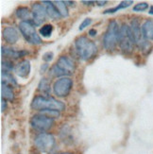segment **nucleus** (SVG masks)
Instances as JSON below:
<instances>
[{
	"label": "nucleus",
	"instance_id": "nucleus-5",
	"mask_svg": "<svg viewBox=\"0 0 153 154\" xmlns=\"http://www.w3.org/2000/svg\"><path fill=\"white\" fill-rule=\"evenodd\" d=\"M119 45L121 50L125 54H131L134 50L136 45L133 33L130 29V26L127 24H123L120 26L119 32Z\"/></svg>",
	"mask_w": 153,
	"mask_h": 154
},
{
	"label": "nucleus",
	"instance_id": "nucleus-23",
	"mask_svg": "<svg viewBox=\"0 0 153 154\" xmlns=\"http://www.w3.org/2000/svg\"><path fill=\"white\" fill-rule=\"evenodd\" d=\"M53 30H54V28H53V26L51 24H45L42 26L41 29H40L39 32L43 37L48 38L52 35Z\"/></svg>",
	"mask_w": 153,
	"mask_h": 154
},
{
	"label": "nucleus",
	"instance_id": "nucleus-16",
	"mask_svg": "<svg viewBox=\"0 0 153 154\" xmlns=\"http://www.w3.org/2000/svg\"><path fill=\"white\" fill-rule=\"evenodd\" d=\"M142 32L148 41H153V19H147L142 24Z\"/></svg>",
	"mask_w": 153,
	"mask_h": 154
},
{
	"label": "nucleus",
	"instance_id": "nucleus-20",
	"mask_svg": "<svg viewBox=\"0 0 153 154\" xmlns=\"http://www.w3.org/2000/svg\"><path fill=\"white\" fill-rule=\"evenodd\" d=\"M55 6L56 8L58 9L60 14H61L62 17H68L69 16V11H68V9H67V6H66L65 2L64 1H61V0H59V1H55Z\"/></svg>",
	"mask_w": 153,
	"mask_h": 154
},
{
	"label": "nucleus",
	"instance_id": "nucleus-17",
	"mask_svg": "<svg viewBox=\"0 0 153 154\" xmlns=\"http://www.w3.org/2000/svg\"><path fill=\"white\" fill-rule=\"evenodd\" d=\"M1 97L7 101L12 102L14 100V93L10 84L1 82Z\"/></svg>",
	"mask_w": 153,
	"mask_h": 154
},
{
	"label": "nucleus",
	"instance_id": "nucleus-31",
	"mask_svg": "<svg viewBox=\"0 0 153 154\" xmlns=\"http://www.w3.org/2000/svg\"><path fill=\"white\" fill-rule=\"evenodd\" d=\"M84 5H93V4H96V1H84V0H83V1H81Z\"/></svg>",
	"mask_w": 153,
	"mask_h": 154
},
{
	"label": "nucleus",
	"instance_id": "nucleus-2",
	"mask_svg": "<svg viewBox=\"0 0 153 154\" xmlns=\"http://www.w3.org/2000/svg\"><path fill=\"white\" fill-rule=\"evenodd\" d=\"M76 69L75 63L73 62V60L69 58L68 56H61L59 58L58 62L52 66L49 75L51 77H65V76H71L74 74Z\"/></svg>",
	"mask_w": 153,
	"mask_h": 154
},
{
	"label": "nucleus",
	"instance_id": "nucleus-28",
	"mask_svg": "<svg viewBox=\"0 0 153 154\" xmlns=\"http://www.w3.org/2000/svg\"><path fill=\"white\" fill-rule=\"evenodd\" d=\"M7 109V100L1 99V111L4 112Z\"/></svg>",
	"mask_w": 153,
	"mask_h": 154
},
{
	"label": "nucleus",
	"instance_id": "nucleus-22",
	"mask_svg": "<svg viewBox=\"0 0 153 154\" xmlns=\"http://www.w3.org/2000/svg\"><path fill=\"white\" fill-rule=\"evenodd\" d=\"M1 76H2V82L3 83H7V84H11V85H16V80L15 79L12 77V75L9 71H6V70H2L1 73Z\"/></svg>",
	"mask_w": 153,
	"mask_h": 154
},
{
	"label": "nucleus",
	"instance_id": "nucleus-27",
	"mask_svg": "<svg viewBox=\"0 0 153 154\" xmlns=\"http://www.w3.org/2000/svg\"><path fill=\"white\" fill-rule=\"evenodd\" d=\"M53 59H54V53H53L52 51H47L43 55V60L46 63L51 62Z\"/></svg>",
	"mask_w": 153,
	"mask_h": 154
},
{
	"label": "nucleus",
	"instance_id": "nucleus-15",
	"mask_svg": "<svg viewBox=\"0 0 153 154\" xmlns=\"http://www.w3.org/2000/svg\"><path fill=\"white\" fill-rule=\"evenodd\" d=\"M53 3L54 2H52V1H43L42 2V4L45 7L47 15L53 20H57V19H60L62 16L60 14L58 9L56 8L55 4H53Z\"/></svg>",
	"mask_w": 153,
	"mask_h": 154
},
{
	"label": "nucleus",
	"instance_id": "nucleus-14",
	"mask_svg": "<svg viewBox=\"0 0 153 154\" xmlns=\"http://www.w3.org/2000/svg\"><path fill=\"white\" fill-rule=\"evenodd\" d=\"M1 54L2 56H5L7 58H11V59H19L25 57L26 55H28V52L25 50H14L12 48H1Z\"/></svg>",
	"mask_w": 153,
	"mask_h": 154
},
{
	"label": "nucleus",
	"instance_id": "nucleus-35",
	"mask_svg": "<svg viewBox=\"0 0 153 154\" xmlns=\"http://www.w3.org/2000/svg\"><path fill=\"white\" fill-rule=\"evenodd\" d=\"M54 154H62L61 152H59V153H54Z\"/></svg>",
	"mask_w": 153,
	"mask_h": 154
},
{
	"label": "nucleus",
	"instance_id": "nucleus-3",
	"mask_svg": "<svg viewBox=\"0 0 153 154\" xmlns=\"http://www.w3.org/2000/svg\"><path fill=\"white\" fill-rule=\"evenodd\" d=\"M130 29L133 33V36L135 39L136 46L140 49V51L145 55H148L152 51L153 45L151 42L148 41L143 35L142 32V25L140 23L139 18H133L130 22Z\"/></svg>",
	"mask_w": 153,
	"mask_h": 154
},
{
	"label": "nucleus",
	"instance_id": "nucleus-25",
	"mask_svg": "<svg viewBox=\"0 0 153 154\" xmlns=\"http://www.w3.org/2000/svg\"><path fill=\"white\" fill-rule=\"evenodd\" d=\"M13 68V63L11 60H3L2 61V70H6V71H11Z\"/></svg>",
	"mask_w": 153,
	"mask_h": 154
},
{
	"label": "nucleus",
	"instance_id": "nucleus-13",
	"mask_svg": "<svg viewBox=\"0 0 153 154\" xmlns=\"http://www.w3.org/2000/svg\"><path fill=\"white\" fill-rule=\"evenodd\" d=\"M2 37L8 44L13 45L19 40V33L12 26H7L2 31Z\"/></svg>",
	"mask_w": 153,
	"mask_h": 154
},
{
	"label": "nucleus",
	"instance_id": "nucleus-12",
	"mask_svg": "<svg viewBox=\"0 0 153 154\" xmlns=\"http://www.w3.org/2000/svg\"><path fill=\"white\" fill-rule=\"evenodd\" d=\"M14 70L18 77L23 78V79L28 78L30 74V70H31L30 62L29 60H24V61L17 63Z\"/></svg>",
	"mask_w": 153,
	"mask_h": 154
},
{
	"label": "nucleus",
	"instance_id": "nucleus-7",
	"mask_svg": "<svg viewBox=\"0 0 153 154\" xmlns=\"http://www.w3.org/2000/svg\"><path fill=\"white\" fill-rule=\"evenodd\" d=\"M19 29L22 33L23 37L26 39V42H29L31 45H41L42 39L37 34V31L35 29V26L33 22L26 20V21H22L19 24Z\"/></svg>",
	"mask_w": 153,
	"mask_h": 154
},
{
	"label": "nucleus",
	"instance_id": "nucleus-11",
	"mask_svg": "<svg viewBox=\"0 0 153 154\" xmlns=\"http://www.w3.org/2000/svg\"><path fill=\"white\" fill-rule=\"evenodd\" d=\"M31 15L32 22L35 26H40L46 19L47 12H46L45 7L40 3H35L32 5L31 8Z\"/></svg>",
	"mask_w": 153,
	"mask_h": 154
},
{
	"label": "nucleus",
	"instance_id": "nucleus-6",
	"mask_svg": "<svg viewBox=\"0 0 153 154\" xmlns=\"http://www.w3.org/2000/svg\"><path fill=\"white\" fill-rule=\"evenodd\" d=\"M119 32H120V26H118L116 21L112 20L109 23L103 37V46L105 49L112 51L116 48L119 43Z\"/></svg>",
	"mask_w": 153,
	"mask_h": 154
},
{
	"label": "nucleus",
	"instance_id": "nucleus-24",
	"mask_svg": "<svg viewBox=\"0 0 153 154\" xmlns=\"http://www.w3.org/2000/svg\"><path fill=\"white\" fill-rule=\"evenodd\" d=\"M149 8L150 7H149L148 2H139L138 4H136L133 7L132 11H133L134 12H144L145 11H148Z\"/></svg>",
	"mask_w": 153,
	"mask_h": 154
},
{
	"label": "nucleus",
	"instance_id": "nucleus-34",
	"mask_svg": "<svg viewBox=\"0 0 153 154\" xmlns=\"http://www.w3.org/2000/svg\"><path fill=\"white\" fill-rule=\"evenodd\" d=\"M148 13L151 15H153V6H150V8L148 10Z\"/></svg>",
	"mask_w": 153,
	"mask_h": 154
},
{
	"label": "nucleus",
	"instance_id": "nucleus-30",
	"mask_svg": "<svg viewBox=\"0 0 153 154\" xmlns=\"http://www.w3.org/2000/svg\"><path fill=\"white\" fill-rule=\"evenodd\" d=\"M48 68V65H47V63H44L42 66H41V73H44V72H45V70Z\"/></svg>",
	"mask_w": 153,
	"mask_h": 154
},
{
	"label": "nucleus",
	"instance_id": "nucleus-8",
	"mask_svg": "<svg viewBox=\"0 0 153 154\" xmlns=\"http://www.w3.org/2000/svg\"><path fill=\"white\" fill-rule=\"evenodd\" d=\"M56 140L51 133L42 132L37 135L34 139L36 148L42 152H48L55 146Z\"/></svg>",
	"mask_w": 153,
	"mask_h": 154
},
{
	"label": "nucleus",
	"instance_id": "nucleus-29",
	"mask_svg": "<svg viewBox=\"0 0 153 154\" xmlns=\"http://www.w3.org/2000/svg\"><path fill=\"white\" fill-rule=\"evenodd\" d=\"M96 33H97V31H96L95 29H92L89 30V35H90L91 37H95V36L96 35Z\"/></svg>",
	"mask_w": 153,
	"mask_h": 154
},
{
	"label": "nucleus",
	"instance_id": "nucleus-19",
	"mask_svg": "<svg viewBox=\"0 0 153 154\" xmlns=\"http://www.w3.org/2000/svg\"><path fill=\"white\" fill-rule=\"evenodd\" d=\"M30 11L26 7H20L15 11V15L17 18L23 20V21H26V19H29L30 15Z\"/></svg>",
	"mask_w": 153,
	"mask_h": 154
},
{
	"label": "nucleus",
	"instance_id": "nucleus-33",
	"mask_svg": "<svg viewBox=\"0 0 153 154\" xmlns=\"http://www.w3.org/2000/svg\"><path fill=\"white\" fill-rule=\"evenodd\" d=\"M65 2V4H66V6H74V4H75V2H73V1H67V0H66V1H64Z\"/></svg>",
	"mask_w": 153,
	"mask_h": 154
},
{
	"label": "nucleus",
	"instance_id": "nucleus-26",
	"mask_svg": "<svg viewBox=\"0 0 153 154\" xmlns=\"http://www.w3.org/2000/svg\"><path fill=\"white\" fill-rule=\"evenodd\" d=\"M92 22H93V20L91 18H85L83 21L81 22V24L79 25L78 29L81 30V31H82L83 29H85L86 28H87V26H89L92 24Z\"/></svg>",
	"mask_w": 153,
	"mask_h": 154
},
{
	"label": "nucleus",
	"instance_id": "nucleus-10",
	"mask_svg": "<svg viewBox=\"0 0 153 154\" xmlns=\"http://www.w3.org/2000/svg\"><path fill=\"white\" fill-rule=\"evenodd\" d=\"M73 87V80L70 78H61L53 84V92L58 97H67Z\"/></svg>",
	"mask_w": 153,
	"mask_h": 154
},
{
	"label": "nucleus",
	"instance_id": "nucleus-32",
	"mask_svg": "<svg viewBox=\"0 0 153 154\" xmlns=\"http://www.w3.org/2000/svg\"><path fill=\"white\" fill-rule=\"evenodd\" d=\"M98 6H104L107 4V1H96Z\"/></svg>",
	"mask_w": 153,
	"mask_h": 154
},
{
	"label": "nucleus",
	"instance_id": "nucleus-36",
	"mask_svg": "<svg viewBox=\"0 0 153 154\" xmlns=\"http://www.w3.org/2000/svg\"><path fill=\"white\" fill-rule=\"evenodd\" d=\"M34 154H40V153H34Z\"/></svg>",
	"mask_w": 153,
	"mask_h": 154
},
{
	"label": "nucleus",
	"instance_id": "nucleus-9",
	"mask_svg": "<svg viewBox=\"0 0 153 154\" xmlns=\"http://www.w3.org/2000/svg\"><path fill=\"white\" fill-rule=\"evenodd\" d=\"M30 125L36 131L44 132L50 130L51 127L54 125V118L49 117L43 113L33 116L30 119Z\"/></svg>",
	"mask_w": 153,
	"mask_h": 154
},
{
	"label": "nucleus",
	"instance_id": "nucleus-1",
	"mask_svg": "<svg viewBox=\"0 0 153 154\" xmlns=\"http://www.w3.org/2000/svg\"><path fill=\"white\" fill-rule=\"evenodd\" d=\"M31 108L33 110L38 111H46V110H54V111H63L66 106L63 101L48 96H37L32 99Z\"/></svg>",
	"mask_w": 153,
	"mask_h": 154
},
{
	"label": "nucleus",
	"instance_id": "nucleus-21",
	"mask_svg": "<svg viewBox=\"0 0 153 154\" xmlns=\"http://www.w3.org/2000/svg\"><path fill=\"white\" fill-rule=\"evenodd\" d=\"M38 90L41 93L44 94V95H49V93H50V83H49L47 79L43 78L41 79V82H40V83L38 85Z\"/></svg>",
	"mask_w": 153,
	"mask_h": 154
},
{
	"label": "nucleus",
	"instance_id": "nucleus-18",
	"mask_svg": "<svg viewBox=\"0 0 153 154\" xmlns=\"http://www.w3.org/2000/svg\"><path fill=\"white\" fill-rule=\"evenodd\" d=\"M133 4V1L132 0H124V1H121L117 6H115V8H110L108 10H105L103 11L104 14H111V13H115L116 11H120V10H125L129 8L130 6H131Z\"/></svg>",
	"mask_w": 153,
	"mask_h": 154
},
{
	"label": "nucleus",
	"instance_id": "nucleus-4",
	"mask_svg": "<svg viewBox=\"0 0 153 154\" xmlns=\"http://www.w3.org/2000/svg\"><path fill=\"white\" fill-rule=\"evenodd\" d=\"M75 48L78 57L83 61H89L96 54V44L85 36H79L75 41Z\"/></svg>",
	"mask_w": 153,
	"mask_h": 154
}]
</instances>
